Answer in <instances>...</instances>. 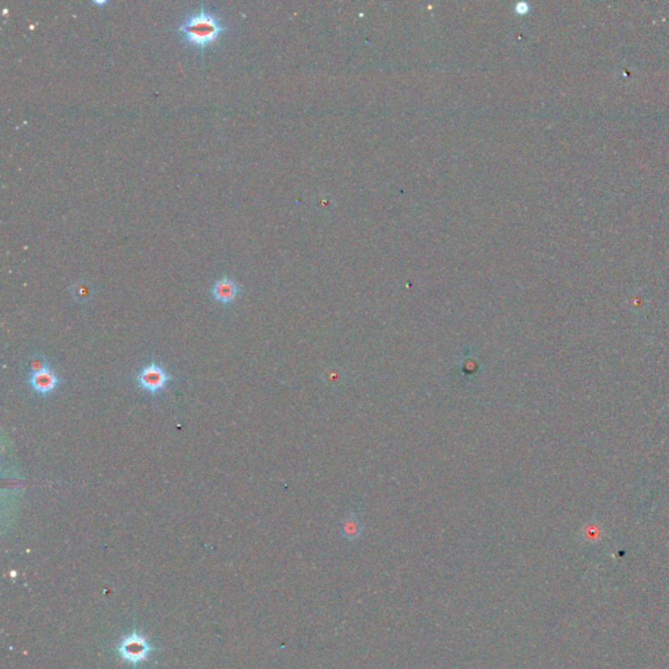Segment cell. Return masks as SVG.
<instances>
[{
  "instance_id": "1",
  "label": "cell",
  "mask_w": 669,
  "mask_h": 669,
  "mask_svg": "<svg viewBox=\"0 0 669 669\" xmlns=\"http://www.w3.org/2000/svg\"><path fill=\"white\" fill-rule=\"evenodd\" d=\"M226 29L227 27L221 18L207 11L204 4H201L199 11L183 18L177 30L186 45L203 51L206 47L213 45L225 33Z\"/></svg>"
},
{
  "instance_id": "2",
  "label": "cell",
  "mask_w": 669,
  "mask_h": 669,
  "mask_svg": "<svg viewBox=\"0 0 669 669\" xmlns=\"http://www.w3.org/2000/svg\"><path fill=\"white\" fill-rule=\"evenodd\" d=\"M174 377L160 362L152 361L143 366L135 375L137 387L154 398L163 395L172 383Z\"/></svg>"
},
{
  "instance_id": "3",
  "label": "cell",
  "mask_w": 669,
  "mask_h": 669,
  "mask_svg": "<svg viewBox=\"0 0 669 669\" xmlns=\"http://www.w3.org/2000/svg\"><path fill=\"white\" fill-rule=\"evenodd\" d=\"M118 651L123 661H130L137 665L149 656V654L152 652V646L143 635L134 633L126 637L125 639H122Z\"/></svg>"
},
{
  "instance_id": "4",
  "label": "cell",
  "mask_w": 669,
  "mask_h": 669,
  "mask_svg": "<svg viewBox=\"0 0 669 669\" xmlns=\"http://www.w3.org/2000/svg\"><path fill=\"white\" fill-rule=\"evenodd\" d=\"M27 382L29 387L39 396L51 395L62 384V380L59 378L58 373L51 365L47 366L44 370L29 373Z\"/></svg>"
},
{
  "instance_id": "5",
  "label": "cell",
  "mask_w": 669,
  "mask_h": 669,
  "mask_svg": "<svg viewBox=\"0 0 669 669\" xmlns=\"http://www.w3.org/2000/svg\"><path fill=\"white\" fill-rule=\"evenodd\" d=\"M242 288L239 284H237L233 279L229 277H223L216 281L212 288H211V294L215 301H218L221 305H232L237 297L241 294Z\"/></svg>"
},
{
  "instance_id": "6",
  "label": "cell",
  "mask_w": 669,
  "mask_h": 669,
  "mask_svg": "<svg viewBox=\"0 0 669 669\" xmlns=\"http://www.w3.org/2000/svg\"><path fill=\"white\" fill-rule=\"evenodd\" d=\"M362 534V522L357 515L351 514L342 522V536L348 542L358 540Z\"/></svg>"
},
{
  "instance_id": "7",
  "label": "cell",
  "mask_w": 669,
  "mask_h": 669,
  "mask_svg": "<svg viewBox=\"0 0 669 669\" xmlns=\"http://www.w3.org/2000/svg\"><path fill=\"white\" fill-rule=\"evenodd\" d=\"M71 293L73 299L79 302H88L91 301L93 294H94V288L91 282L88 281H77L71 287Z\"/></svg>"
},
{
  "instance_id": "8",
  "label": "cell",
  "mask_w": 669,
  "mask_h": 669,
  "mask_svg": "<svg viewBox=\"0 0 669 669\" xmlns=\"http://www.w3.org/2000/svg\"><path fill=\"white\" fill-rule=\"evenodd\" d=\"M51 363L47 361L44 356H36L29 362V373H36V371L44 370Z\"/></svg>"
}]
</instances>
